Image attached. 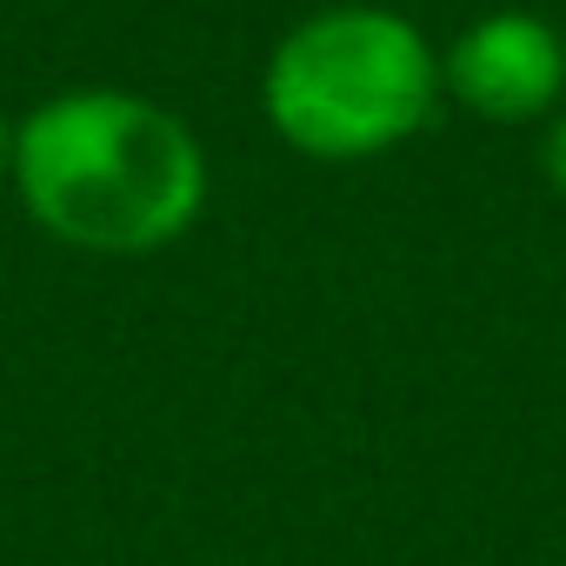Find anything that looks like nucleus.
<instances>
[{
	"instance_id": "nucleus-1",
	"label": "nucleus",
	"mask_w": 566,
	"mask_h": 566,
	"mask_svg": "<svg viewBox=\"0 0 566 566\" xmlns=\"http://www.w3.org/2000/svg\"><path fill=\"white\" fill-rule=\"evenodd\" d=\"M14 180L54 240L81 253H154L200 220L207 154L180 114L81 87L14 127Z\"/></svg>"
},
{
	"instance_id": "nucleus-2",
	"label": "nucleus",
	"mask_w": 566,
	"mask_h": 566,
	"mask_svg": "<svg viewBox=\"0 0 566 566\" xmlns=\"http://www.w3.org/2000/svg\"><path fill=\"white\" fill-rule=\"evenodd\" d=\"M440 61L407 14L327 8L280 34L260 107L273 134L307 160H367L433 120Z\"/></svg>"
},
{
	"instance_id": "nucleus-3",
	"label": "nucleus",
	"mask_w": 566,
	"mask_h": 566,
	"mask_svg": "<svg viewBox=\"0 0 566 566\" xmlns=\"http://www.w3.org/2000/svg\"><path fill=\"white\" fill-rule=\"evenodd\" d=\"M447 87L486 120H533L566 87V48L539 14H486L453 41Z\"/></svg>"
},
{
	"instance_id": "nucleus-4",
	"label": "nucleus",
	"mask_w": 566,
	"mask_h": 566,
	"mask_svg": "<svg viewBox=\"0 0 566 566\" xmlns=\"http://www.w3.org/2000/svg\"><path fill=\"white\" fill-rule=\"evenodd\" d=\"M546 174H553V187L566 193V114H559L553 134H546Z\"/></svg>"
},
{
	"instance_id": "nucleus-5",
	"label": "nucleus",
	"mask_w": 566,
	"mask_h": 566,
	"mask_svg": "<svg viewBox=\"0 0 566 566\" xmlns=\"http://www.w3.org/2000/svg\"><path fill=\"white\" fill-rule=\"evenodd\" d=\"M14 167V127H8V114H0V174Z\"/></svg>"
}]
</instances>
